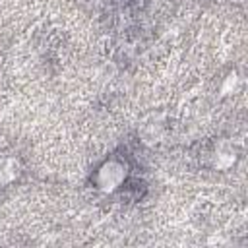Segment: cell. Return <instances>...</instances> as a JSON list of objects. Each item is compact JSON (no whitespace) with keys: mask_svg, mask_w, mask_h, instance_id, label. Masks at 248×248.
Masks as SVG:
<instances>
[{"mask_svg":"<svg viewBox=\"0 0 248 248\" xmlns=\"http://www.w3.org/2000/svg\"><path fill=\"white\" fill-rule=\"evenodd\" d=\"M124 172H122V167H118L116 163H108L101 169L99 172V184L105 188V190H112L120 180H122Z\"/></svg>","mask_w":248,"mask_h":248,"instance_id":"cell-1","label":"cell"}]
</instances>
